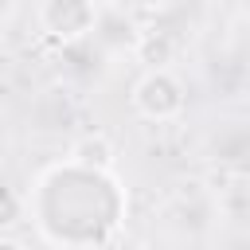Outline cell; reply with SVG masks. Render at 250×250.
Wrapping results in <instances>:
<instances>
[{"mask_svg": "<svg viewBox=\"0 0 250 250\" xmlns=\"http://www.w3.org/2000/svg\"><path fill=\"white\" fill-rule=\"evenodd\" d=\"M39 27L55 43H78L98 27V0H39Z\"/></svg>", "mask_w": 250, "mask_h": 250, "instance_id": "7a4b0ae2", "label": "cell"}, {"mask_svg": "<svg viewBox=\"0 0 250 250\" xmlns=\"http://www.w3.org/2000/svg\"><path fill=\"white\" fill-rule=\"evenodd\" d=\"M137 59L145 62V66H168V62H176V51H180V43H176V35L172 31H156V27H148V31H141L137 35Z\"/></svg>", "mask_w": 250, "mask_h": 250, "instance_id": "3957f363", "label": "cell"}, {"mask_svg": "<svg viewBox=\"0 0 250 250\" xmlns=\"http://www.w3.org/2000/svg\"><path fill=\"white\" fill-rule=\"evenodd\" d=\"M23 219V195L16 191V188H8V184H0V230H8V227H16Z\"/></svg>", "mask_w": 250, "mask_h": 250, "instance_id": "5b68a950", "label": "cell"}, {"mask_svg": "<svg viewBox=\"0 0 250 250\" xmlns=\"http://www.w3.org/2000/svg\"><path fill=\"white\" fill-rule=\"evenodd\" d=\"M129 98H133V109L145 121H176L184 113V105H188V90L168 66H148L133 82Z\"/></svg>", "mask_w": 250, "mask_h": 250, "instance_id": "6da1fadb", "label": "cell"}, {"mask_svg": "<svg viewBox=\"0 0 250 250\" xmlns=\"http://www.w3.org/2000/svg\"><path fill=\"white\" fill-rule=\"evenodd\" d=\"M23 242L16 238V234H8V230H0V250H20Z\"/></svg>", "mask_w": 250, "mask_h": 250, "instance_id": "8992f818", "label": "cell"}, {"mask_svg": "<svg viewBox=\"0 0 250 250\" xmlns=\"http://www.w3.org/2000/svg\"><path fill=\"white\" fill-rule=\"evenodd\" d=\"M70 160L82 164V168H102V172H109V168H113V145H109L102 133L82 137V141L70 148Z\"/></svg>", "mask_w": 250, "mask_h": 250, "instance_id": "277c9868", "label": "cell"}, {"mask_svg": "<svg viewBox=\"0 0 250 250\" xmlns=\"http://www.w3.org/2000/svg\"><path fill=\"white\" fill-rule=\"evenodd\" d=\"M0 109H4V98H0Z\"/></svg>", "mask_w": 250, "mask_h": 250, "instance_id": "52a82bcc", "label": "cell"}]
</instances>
